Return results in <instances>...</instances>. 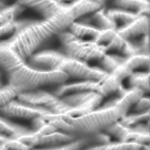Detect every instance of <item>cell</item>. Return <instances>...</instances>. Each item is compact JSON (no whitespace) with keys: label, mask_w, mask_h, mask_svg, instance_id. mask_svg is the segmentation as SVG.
<instances>
[{"label":"cell","mask_w":150,"mask_h":150,"mask_svg":"<svg viewBox=\"0 0 150 150\" xmlns=\"http://www.w3.org/2000/svg\"><path fill=\"white\" fill-rule=\"evenodd\" d=\"M57 1H59V2L61 3L67 4V5H70V4L78 1L80 0H57Z\"/></svg>","instance_id":"25"},{"label":"cell","mask_w":150,"mask_h":150,"mask_svg":"<svg viewBox=\"0 0 150 150\" xmlns=\"http://www.w3.org/2000/svg\"><path fill=\"white\" fill-rule=\"evenodd\" d=\"M31 130L26 127L15 123L7 117L0 115V134L8 138H18Z\"/></svg>","instance_id":"15"},{"label":"cell","mask_w":150,"mask_h":150,"mask_svg":"<svg viewBox=\"0 0 150 150\" xmlns=\"http://www.w3.org/2000/svg\"><path fill=\"white\" fill-rule=\"evenodd\" d=\"M149 120L150 109L144 112H136L131 114L127 113L119 121L126 126L132 127L149 122Z\"/></svg>","instance_id":"18"},{"label":"cell","mask_w":150,"mask_h":150,"mask_svg":"<svg viewBox=\"0 0 150 150\" xmlns=\"http://www.w3.org/2000/svg\"><path fill=\"white\" fill-rule=\"evenodd\" d=\"M108 16L114 21L117 27L133 21L141 15L122 8L112 6L106 8Z\"/></svg>","instance_id":"16"},{"label":"cell","mask_w":150,"mask_h":150,"mask_svg":"<svg viewBox=\"0 0 150 150\" xmlns=\"http://www.w3.org/2000/svg\"><path fill=\"white\" fill-rule=\"evenodd\" d=\"M92 1L98 4L100 6H104L106 3L108 2V1H110L112 0H92Z\"/></svg>","instance_id":"26"},{"label":"cell","mask_w":150,"mask_h":150,"mask_svg":"<svg viewBox=\"0 0 150 150\" xmlns=\"http://www.w3.org/2000/svg\"><path fill=\"white\" fill-rule=\"evenodd\" d=\"M16 2L36 11L43 18H47L60 12L67 7V5L57 0H15Z\"/></svg>","instance_id":"10"},{"label":"cell","mask_w":150,"mask_h":150,"mask_svg":"<svg viewBox=\"0 0 150 150\" xmlns=\"http://www.w3.org/2000/svg\"><path fill=\"white\" fill-rule=\"evenodd\" d=\"M97 144L95 135L79 137L75 141L65 144L50 147L34 148L32 150H82L85 148Z\"/></svg>","instance_id":"13"},{"label":"cell","mask_w":150,"mask_h":150,"mask_svg":"<svg viewBox=\"0 0 150 150\" xmlns=\"http://www.w3.org/2000/svg\"><path fill=\"white\" fill-rule=\"evenodd\" d=\"M129 110L117 104L114 100L79 116L73 117L50 112L43 119L58 130L79 137H85L103 132L128 113Z\"/></svg>","instance_id":"2"},{"label":"cell","mask_w":150,"mask_h":150,"mask_svg":"<svg viewBox=\"0 0 150 150\" xmlns=\"http://www.w3.org/2000/svg\"><path fill=\"white\" fill-rule=\"evenodd\" d=\"M24 62L11 48L0 41V69L4 72L10 73Z\"/></svg>","instance_id":"12"},{"label":"cell","mask_w":150,"mask_h":150,"mask_svg":"<svg viewBox=\"0 0 150 150\" xmlns=\"http://www.w3.org/2000/svg\"><path fill=\"white\" fill-rule=\"evenodd\" d=\"M143 145L134 142L119 141L106 144L103 150H141Z\"/></svg>","instance_id":"21"},{"label":"cell","mask_w":150,"mask_h":150,"mask_svg":"<svg viewBox=\"0 0 150 150\" xmlns=\"http://www.w3.org/2000/svg\"><path fill=\"white\" fill-rule=\"evenodd\" d=\"M105 144H97L88 146L82 150H103L105 148Z\"/></svg>","instance_id":"24"},{"label":"cell","mask_w":150,"mask_h":150,"mask_svg":"<svg viewBox=\"0 0 150 150\" xmlns=\"http://www.w3.org/2000/svg\"><path fill=\"white\" fill-rule=\"evenodd\" d=\"M102 80L80 79V81L72 83H65L57 85L52 93L57 97L67 94L85 91H94L98 93Z\"/></svg>","instance_id":"9"},{"label":"cell","mask_w":150,"mask_h":150,"mask_svg":"<svg viewBox=\"0 0 150 150\" xmlns=\"http://www.w3.org/2000/svg\"><path fill=\"white\" fill-rule=\"evenodd\" d=\"M57 37L68 55L86 62L100 61L108 51L105 46L92 40L81 38L69 30Z\"/></svg>","instance_id":"5"},{"label":"cell","mask_w":150,"mask_h":150,"mask_svg":"<svg viewBox=\"0 0 150 150\" xmlns=\"http://www.w3.org/2000/svg\"><path fill=\"white\" fill-rule=\"evenodd\" d=\"M21 92L16 86L7 84L0 87V108L17 98Z\"/></svg>","instance_id":"20"},{"label":"cell","mask_w":150,"mask_h":150,"mask_svg":"<svg viewBox=\"0 0 150 150\" xmlns=\"http://www.w3.org/2000/svg\"><path fill=\"white\" fill-rule=\"evenodd\" d=\"M112 5L141 15H150V0H112Z\"/></svg>","instance_id":"14"},{"label":"cell","mask_w":150,"mask_h":150,"mask_svg":"<svg viewBox=\"0 0 150 150\" xmlns=\"http://www.w3.org/2000/svg\"><path fill=\"white\" fill-rule=\"evenodd\" d=\"M77 19L69 5L50 17L23 25L17 24L11 36L2 41L25 61L48 40L68 30Z\"/></svg>","instance_id":"1"},{"label":"cell","mask_w":150,"mask_h":150,"mask_svg":"<svg viewBox=\"0 0 150 150\" xmlns=\"http://www.w3.org/2000/svg\"><path fill=\"white\" fill-rule=\"evenodd\" d=\"M4 144L10 150H32L34 149L17 138H9Z\"/></svg>","instance_id":"22"},{"label":"cell","mask_w":150,"mask_h":150,"mask_svg":"<svg viewBox=\"0 0 150 150\" xmlns=\"http://www.w3.org/2000/svg\"><path fill=\"white\" fill-rule=\"evenodd\" d=\"M150 67L149 55L136 54L127 57L112 71L108 73L101 81L99 93L103 98L119 91L122 82L128 79L136 69Z\"/></svg>","instance_id":"4"},{"label":"cell","mask_w":150,"mask_h":150,"mask_svg":"<svg viewBox=\"0 0 150 150\" xmlns=\"http://www.w3.org/2000/svg\"><path fill=\"white\" fill-rule=\"evenodd\" d=\"M7 74L8 83L16 86L21 93L59 85L69 78L61 71L38 68L25 61Z\"/></svg>","instance_id":"3"},{"label":"cell","mask_w":150,"mask_h":150,"mask_svg":"<svg viewBox=\"0 0 150 150\" xmlns=\"http://www.w3.org/2000/svg\"><path fill=\"white\" fill-rule=\"evenodd\" d=\"M9 138L4 136L0 134V144L4 143Z\"/></svg>","instance_id":"27"},{"label":"cell","mask_w":150,"mask_h":150,"mask_svg":"<svg viewBox=\"0 0 150 150\" xmlns=\"http://www.w3.org/2000/svg\"><path fill=\"white\" fill-rule=\"evenodd\" d=\"M50 112L45 107L30 104L18 99L12 100L0 108V115L4 117L32 120L43 117Z\"/></svg>","instance_id":"6"},{"label":"cell","mask_w":150,"mask_h":150,"mask_svg":"<svg viewBox=\"0 0 150 150\" xmlns=\"http://www.w3.org/2000/svg\"><path fill=\"white\" fill-rule=\"evenodd\" d=\"M0 150H10L6 147L4 143L0 144Z\"/></svg>","instance_id":"28"},{"label":"cell","mask_w":150,"mask_h":150,"mask_svg":"<svg viewBox=\"0 0 150 150\" xmlns=\"http://www.w3.org/2000/svg\"><path fill=\"white\" fill-rule=\"evenodd\" d=\"M150 98L148 97H142L134 105V110L136 112H141L150 109Z\"/></svg>","instance_id":"23"},{"label":"cell","mask_w":150,"mask_h":150,"mask_svg":"<svg viewBox=\"0 0 150 150\" xmlns=\"http://www.w3.org/2000/svg\"><path fill=\"white\" fill-rule=\"evenodd\" d=\"M129 79L130 87L139 88L144 93L150 91L149 72H134Z\"/></svg>","instance_id":"17"},{"label":"cell","mask_w":150,"mask_h":150,"mask_svg":"<svg viewBox=\"0 0 150 150\" xmlns=\"http://www.w3.org/2000/svg\"><path fill=\"white\" fill-rule=\"evenodd\" d=\"M126 58L124 56L107 53L99 62L102 67L101 69L109 73L122 63Z\"/></svg>","instance_id":"19"},{"label":"cell","mask_w":150,"mask_h":150,"mask_svg":"<svg viewBox=\"0 0 150 150\" xmlns=\"http://www.w3.org/2000/svg\"><path fill=\"white\" fill-rule=\"evenodd\" d=\"M78 138L79 137L75 135L56 130L42 134H37L33 130H31L29 133L17 138L34 149L65 144Z\"/></svg>","instance_id":"7"},{"label":"cell","mask_w":150,"mask_h":150,"mask_svg":"<svg viewBox=\"0 0 150 150\" xmlns=\"http://www.w3.org/2000/svg\"><path fill=\"white\" fill-rule=\"evenodd\" d=\"M149 16L141 15L129 23L118 26L116 30L121 36L131 40L149 34Z\"/></svg>","instance_id":"8"},{"label":"cell","mask_w":150,"mask_h":150,"mask_svg":"<svg viewBox=\"0 0 150 150\" xmlns=\"http://www.w3.org/2000/svg\"><path fill=\"white\" fill-rule=\"evenodd\" d=\"M77 20L90 23L102 29H116L117 25L107 13L105 6Z\"/></svg>","instance_id":"11"}]
</instances>
